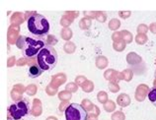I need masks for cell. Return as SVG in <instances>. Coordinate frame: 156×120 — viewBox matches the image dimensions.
<instances>
[{
    "label": "cell",
    "instance_id": "1",
    "mask_svg": "<svg viewBox=\"0 0 156 120\" xmlns=\"http://www.w3.org/2000/svg\"><path fill=\"white\" fill-rule=\"evenodd\" d=\"M17 47L21 49L23 55L26 58H34V57H38L40 51L44 47L47 43L42 39H35L32 36H21L18 39Z\"/></svg>",
    "mask_w": 156,
    "mask_h": 120
},
{
    "label": "cell",
    "instance_id": "7",
    "mask_svg": "<svg viewBox=\"0 0 156 120\" xmlns=\"http://www.w3.org/2000/svg\"><path fill=\"white\" fill-rule=\"evenodd\" d=\"M148 98H149V101H151V103L156 106V87H154V88L149 92Z\"/></svg>",
    "mask_w": 156,
    "mask_h": 120
},
{
    "label": "cell",
    "instance_id": "8",
    "mask_svg": "<svg viewBox=\"0 0 156 120\" xmlns=\"http://www.w3.org/2000/svg\"><path fill=\"white\" fill-rule=\"evenodd\" d=\"M8 120H13V119H11V118H9V117H8Z\"/></svg>",
    "mask_w": 156,
    "mask_h": 120
},
{
    "label": "cell",
    "instance_id": "4",
    "mask_svg": "<svg viewBox=\"0 0 156 120\" xmlns=\"http://www.w3.org/2000/svg\"><path fill=\"white\" fill-rule=\"evenodd\" d=\"M29 111H30V105L26 101H19L12 103L9 106L8 115L9 118L13 120H20L28 115Z\"/></svg>",
    "mask_w": 156,
    "mask_h": 120
},
{
    "label": "cell",
    "instance_id": "6",
    "mask_svg": "<svg viewBox=\"0 0 156 120\" xmlns=\"http://www.w3.org/2000/svg\"><path fill=\"white\" fill-rule=\"evenodd\" d=\"M44 72V70L40 67V66L38 65V63L37 64H34V65H31L30 67H29V70H28V74L29 76H30L31 78H38L39 76L42 75V73Z\"/></svg>",
    "mask_w": 156,
    "mask_h": 120
},
{
    "label": "cell",
    "instance_id": "9",
    "mask_svg": "<svg viewBox=\"0 0 156 120\" xmlns=\"http://www.w3.org/2000/svg\"><path fill=\"white\" fill-rule=\"evenodd\" d=\"M155 77H156V72H155Z\"/></svg>",
    "mask_w": 156,
    "mask_h": 120
},
{
    "label": "cell",
    "instance_id": "2",
    "mask_svg": "<svg viewBox=\"0 0 156 120\" xmlns=\"http://www.w3.org/2000/svg\"><path fill=\"white\" fill-rule=\"evenodd\" d=\"M27 26L30 34L42 38L50 32V23L44 16L41 14H33L27 20Z\"/></svg>",
    "mask_w": 156,
    "mask_h": 120
},
{
    "label": "cell",
    "instance_id": "5",
    "mask_svg": "<svg viewBox=\"0 0 156 120\" xmlns=\"http://www.w3.org/2000/svg\"><path fill=\"white\" fill-rule=\"evenodd\" d=\"M65 118L66 120H87L88 114L79 103H71L65 109Z\"/></svg>",
    "mask_w": 156,
    "mask_h": 120
},
{
    "label": "cell",
    "instance_id": "3",
    "mask_svg": "<svg viewBox=\"0 0 156 120\" xmlns=\"http://www.w3.org/2000/svg\"><path fill=\"white\" fill-rule=\"evenodd\" d=\"M37 60H38V65L44 71H48L56 66L58 62V55L55 47L50 44H46L40 51Z\"/></svg>",
    "mask_w": 156,
    "mask_h": 120
}]
</instances>
